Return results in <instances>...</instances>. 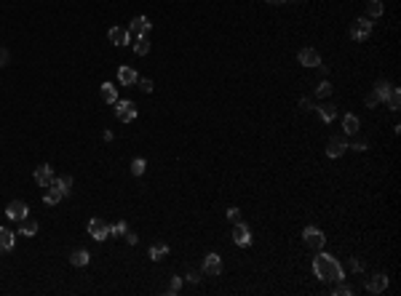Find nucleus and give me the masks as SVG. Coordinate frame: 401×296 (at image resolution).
Masks as SVG:
<instances>
[{"label":"nucleus","instance_id":"f257e3e1","mask_svg":"<svg viewBox=\"0 0 401 296\" xmlns=\"http://www.w3.org/2000/svg\"><path fill=\"white\" fill-rule=\"evenodd\" d=\"M313 272L316 278H321L324 283H334V280H342V267L340 262L334 259V256L329 254H318L313 259Z\"/></svg>","mask_w":401,"mask_h":296},{"label":"nucleus","instance_id":"f03ea898","mask_svg":"<svg viewBox=\"0 0 401 296\" xmlns=\"http://www.w3.org/2000/svg\"><path fill=\"white\" fill-rule=\"evenodd\" d=\"M302 240L308 248H313V251H321L324 243H326V238H324V232L318 227H305L302 230Z\"/></svg>","mask_w":401,"mask_h":296},{"label":"nucleus","instance_id":"7ed1b4c3","mask_svg":"<svg viewBox=\"0 0 401 296\" xmlns=\"http://www.w3.org/2000/svg\"><path fill=\"white\" fill-rule=\"evenodd\" d=\"M369 35H372V21L369 19H356L350 24V37L353 40H366Z\"/></svg>","mask_w":401,"mask_h":296},{"label":"nucleus","instance_id":"20e7f679","mask_svg":"<svg viewBox=\"0 0 401 296\" xmlns=\"http://www.w3.org/2000/svg\"><path fill=\"white\" fill-rule=\"evenodd\" d=\"M88 235L94 240H104L107 235H110V224H107L104 219H91L88 222Z\"/></svg>","mask_w":401,"mask_h":296},{"label":"nucleus","instance_id":"39448f33","mask_svg":"<svg viewBox=\"0 0 401 296\" xmlns=\"http://www.w3.org/2000/svg\"><path fill=\"white\" fill-rule=\"evenodd\" d=\"M115 115H118L120 123H131L136 118V104L134 102H118V107H115Z\"/></svg>","mask_w":401,"mask_h":296},{"label":"nucleus","instance_id":"423d86ee","mask_svg":"<svg viewBox=\"0 0 401 296\" xmlns=\"http://www.w3.org/2000/svg\"><path fill=\"white\" fill-rule=\"evenodd\" d=\"M27 214H30V208H27V203H22V200H11L8 208H6V216L14 219V222H22Z\"/></svg>","mask_w":401,"mask_h":296},{"label":"nucleus","instance_id":"0eeeda50","mask_svg":"<svg viewBox=\"0 0 401 296\" xmlns=\"http://www.w3.org/2000/svg\"><path fill=\"white\" fill-rule=\"evenodd\" d=\"M297 59H300V64H302V67H318L321 64V53L316 48H302L297 53Z\"/></svg>","mask_w":401,"mask_h":296},{"label":"nucleus","instance_id":"6e6552de","mask_svg":"<svg viewBox=\"0 0 401 296\" xmlns=\"http://www.w3.org/2000/svg\"><path fill=\"white\" fill-rule=\"evenodd\" d=\"M233 243L241 246V248H246L252 243V230L246 227V224H236V227H233Z\"/></svg>","mask_w":401,"mask_h":296},{"label":"nucleus","instance_id":"1a4fd4ad","mask_svg":"<svg viewBox=\"0 0 401 296\" xmlns=\"http://www.w3.org/2000/svg\"><path fill=\"white\" fill-rule=\"evenodd\" d=\"M62 198H64V190H62L56 182H51L48 190H46V195H43V203H46V206H56Z\"/></svg>","mask_w":401,"mask_h":296},{"label":"nucleus","instance_id":"9d476101","mask_svg":"<svg viewBox=\"0 0 401 296\" xmlns=\"http://www.w3.org/2000/svg\"><path fill=\"white\" fill-rule=\"evenodd\" d=\"M385 288H388V278H385L382 272H377V275H372L366 280V291L369 294H382Z\"/></svg>","mask_w":401,"mask_h":296},{"label":"nucleus","instance_id":"9b49d317","mask_svg":"<svg viewBox=\"0 0 401 296\" xmlns=\"http://www.w3.org/2000/svg\"><path fill=\"white\" fill-rule=\"evenodd\" d=\"M131 35H150V19L148 16H134V21L128 24Z\"/></svg>","mask_w":401,"mask_h":296},{"label":"nucleus","instance_id":"f8f14e48","mask_svg":"<svg viewBox=\"0 0 401 296\" xmlns=\"http://www.w3.org/2000/svg\"><path fill=\"white\" fill-rule=\"evenodd\" d=\"M204 272H206V275H214V278L222 272V259H220L217 254H209V256L204 259Z\"/></svg>","mask_w":401,"mask_h":296},{"label":"nucleus","instance_id":"ddd939ff","mask_svg":"<svg viewBox=\"0 0 401 296\" xmlns=\"http://www.w3.org/2000/svg\"><path fill=\"white\" fill-rule=\"evenodd\" d=\"M348 150V142L340 136H334V139H329V144H326V155L329 158H340V155Z\"/></svg>","mask_w":401,"mask_h":296},{"label":"nucleus","instance_id":"4468645a","mask_svg":"<svg viewBox=\"0 0 401 296\" xmlns=\"http://www.w3.org/2000/svg\"><path fill=\"white\" fill-rule=\"evenodd\" d=\"M35 182L40 184V187H48V184L54 182V168L46 166V163H43V166H38V168H35Z\"/></svg>","mask_w":401,"mask_h":296},{"label":"nucleus","instance_id":"2eb2a0df","mask_svg":"<svg viewBox=\"0 0 401 296\" xmlns=\"http://www.w3.org/2000/svg\"><path fill=\"white\" fill-rule=\"evenodd\" d=\"M110 43H115V45H128L131 43V32L126 27H112L110 29Z\"/></svg>","mask_w":401,"mask_h":296},{"label":"nucleus","instance_id":"dca6fc26","mask_svg":"<svg viewBox=\"0 0 401 296\" xmlns=\"http://www.w3.org/2000/svg\"><path fill=\"white\" fill-rule=\"evenodd\" d=\"M70 262L75 264V267H86V264L91 262V254L86 251V248H75V251L70 254Z\"/></svg>","mask_w":401,"mask_h":296},{"label":"nucleus","instance_id":"f3484780","mask_svg":"<svg viewBox=\"0 0 401 296\" xmlns=\"http://www.w3.org/2000/svg\"><path fill=\"white\" fill-rule=\"evenodd\" d=\"M118 80H120L123 85H136L140 77H136V72H134L131 67H120V69H118Z\"/></svg>","mask_w":401,"mask_h":296},{"label":"nucleus","instance_id":"a211bd4d","mask_svg":"<svg viewBox=\"0 0 401 296\" xmlns=\"http://www.w3.org/2000/svg\"><path fill=\"white\" fill-rule=\"evenodd\" d=\"M14 248V232L8 227H0V251H11Z\"/></svg>","mask_w":401,"mask_h":296},{"label":"nucleus","instance_id":"6ab92c4d","mask_svg":"<svg viewBox=\"0 0 401 296\" xmlns=\"http://www.w3.org/2000/svg\"><path fill=\"white\" fill-rule=\"evenodd\" d=\"M102 99H104L107 104H115V102H118V91H115L112 83H102Z\"/></svg>","mask_w":401,"mask_h":296},{"label":"nucleus","instance_id":"aec40b11","mask_svg":"<svg viewBox=\"0 0 401 296\" xmlns=\"http://www.w3.org/2000/svg\"><path fill=\"white\" fill-rule=\"evenodd\" d=\"M390 88H393V85L390 83H385V80H377V85H374V96L377 99H380V102H385V99H388V93H390Z\"/></svg>","mask_w":401,"mask_h":296},{"label":"nucleus","instance_id":"412c9836","mask_svg":"<svg viewBox=\"0 0 401 296\" xmlns=\"http://www.w3.org/2000/svg\"><path fill=\"white\" fill-rule=\"evenodd\" d=\"M318 115H321L324 123H332L337 118V107L334 104H324V107H318Z\"/></svg>","mask_w":401,"mask_h":296},{"label":"nucleus","instance_id":"4be33fe9","mask_svg":"<svg viewBox=\"0 0 401 296\" xmlns=\"http://www.w3.org/2000/svg\"><path fill=\"white\" fill-rule=\"evenodd\" d=\"M19 224H22V235H24V238H32L35 232H38V222H35V219H27V216H24Z\"/></svg>","mask_w":401,"mask_h":296},{"label":"nucleus","instance_id":"5701e85b","mask_svg":"<svg viewBox=\"0 0 401 296\" xmlns=\"http://www.w3.org/2000/svg\"><path fill=\"white\" fill-rule=\"evenodd\" d=\"M134 51L140 53V56H144V53L150 51V35H140V40L134 43Z\"/></svg>","mask_w":401,"mask_h":296},{"label":"nucleus","instance_id":"b1692460","mask_svg":"<svg viewBox=\"0 0 401 296\" xmlns=\"http://www.w3.org/2000/svg\"><path fill=\"white\" fill-rule=\"evenodd\" d=\"M342 128H345V134H356V131H358V118H356V115H345Z\"/></svg>","mask_w":401,"mask_h":296},{"label":"nucleus","instance_id":"393cba45","mask_svg":"<svg viewBox=\"0 0 401 296\" xmlns=\"http://www.w3.org/2000/svg\"><path fill=\"white\" fill-rule=\"evenodd\" d=\"M366 11H369V16H372V19H377V16H382V0H369Z\"/></svg>","mask_w":401,"mask_h":296},{"label":"nucleus","instance_id":"a878e982","mask_svg":"<svg viewBox=\"0 0 401 296\" xmlns=\"http://www.w3.org/2000/svg\"><path fill=\"white\" fill-rule=\"evenodd\" d=\"M385 102H388L390 110H398V104H401V91H398V88H390V93H388V99H385Z\"/></svg>","mask_w":401,"mask_h":296},{"label":"nucleus","instance_id":"bb28decb","mask_svg":"<svg viewBox=\"0 0 401 296\" xmlns=\"http://www.w3.org/2000/svg\"><path fill=\"white\" fill-rule=\"evenodd\" d=\"M166 254H168V246H166V243H158V246H152V248H150V259H156V262H158V259H164Z\"/></svg>","mask_w":401,"mask_h":296},{"label":"nucleus","instance_id":"cd10ccee","mask_svg":"<svg viewBox=\"0 0 401 296\" xmlns=\"http://www.w3.org/2000/svg\"><path fill=\"white\" fill-rule=\"evenodd\" d=\"M144 168H148V163H144V158L131 160V174H134V176H142V174H144Z\"/></svg>","mask_w":401,"mask_h":296},{"label":"nucleus","instance_id":"c85d7f7f","mask_svg":"<svg viewBox=\"0 0 401 296\" xmlns=\"http://www.w3.org/2000/svg\"><path fill=\"white\" fill-rule=\"evenodd\" d=\"M126 232H128V224H126V222L110 224V235H126Z\"/></svg>","mask_w":401,"mask_h":296},{"label":"nucleus","instance_id":"c756f323","mask_svg":"<svg viewBox=\"0 0 401 296\" xmlns=\"http://www.w3.org/2000/svg\"><path fill=\"white\" fill-rule=\"evenodd\" d=\"M316 93H318V96H329V93H332V83L321 80V83H318V88H316Z\"/></svg>","mask_w":401,"mask_h":296},{"label":"nucleus","instance_id":"7c9ffc66","mask_svg":"<svg viewBox=\"0 0 401 296\" xmlns=\"http://www.w3.org/2000/svg\"><path fill=\"white\" fill-rule=\"evenodd\" d=\"M56 184L62 187V190H64V195L70 192V187H72V176H64V179H56Z\"/></svg>","mask_w":401,"mask_h":296},{"label":"nucleus","instance_id":"2f4dec72","mask_svg":"<svg viewBox=\"0 0 401 296\" xmlns=\"http://www.w3.org/2000/svg\"><path fill=\"white\" fill-rule=\"evenodd\" d=\"M136 85H140V88H142L144 93H150V91H152V80H150V77H142V80H136Z\"/></svg>","mask_w":401,"mask_h":296},{"label":"nucleus","instance_id":"473e14b6","mask_svg":"<svg viewBox=\"0 0 401 296\" xmlns=\"http://www.w3.org/2000/svg\"><path fill=\"white\" fill-rule=\"evenodd\" d=\"M180 286H182V280L172 278V283H168V294H180Z\"/></svg>","mask_w":401,"mask_h":296},{"label":"nucleus","instance_id":"72a5a7b5","mask_svg":"<svg viewBox=\"0 0 401 296\" xmlns=\"http://www.w3.org/2000/svg\"><path fill=\"white\" fill-rule=\"evenodd\" d=\"M225 216H228L230 222H238V216H241V211H238V208L233 206V208H228V214H225Z\"/></svg>","mask_w":401,"mask_h":296},{"label":"nucleus","instance_id":"f704fd0d","mask_svg":"<svg viewBox=\"0 0 401 296\" xmlns=\"http://www.w3.org/2000/svg\"><path fill=\"white\" fill-rule=\"evenodd\" d=\"M334 294H337V296H350L353 291H350L348 286H337V288H334Z\"/></svg>","mask_w":401,"mask_h":296},{"label":"nucleus","instance_id":"c9c22d12","mask_svg":"<svg viewBox=\"0 0 401 296\" xmlns=\"http://www.w3.org/2000/svg\"><path fill=\"white\" fill-rule=\"evenodd\" d=\"M8 51H6V48H0V67H6V64H8Z\"/></svg>","mask_w":401,"mask_h":296},{"label":"nucleus","instance_id":"e433bc0d","mask_svg":"<svg viewBox=\"0 0 401 296\" xmlns=\"http://www.w3.org/2000/svg\"><path fill=\"white\" fill-rule=\"evenodd\" d=\"M377 104H380V99H377L374 93H369V96H366V107H377Z\"/></svg>","mask_w":401,"mask_h":296},{"label":"nucleus","instance_id":"4c0bfd02","mask_svg":"<svg viewBox=\"0 0 401 296\" xmlns=\"http://www.w3.org/2000/svg\"><path fill=\"white\" fill-rule=\"evenodd\" d=\"M300 110H313V102L310 99H300Z\"/></svg>","mask_w":401,"mask_h":296},{"label":"nucleus","instance_id":"58836bf2","mask_svg":"<svg viewBox=\"0 0 401 296\" xmlns=\"http://www.w3.org/2000/svg\"><path fill=\"white\" fill-rule=\"evenodd\" d=\"M188 280H190V283H198V280H200V275H198L196 270H190V272H188Z\"/></svg>","mask_w":401,"mask_h":296},{"label":"nucleus","instance_id":"ea45409f","mask_svg":"<svg viewBox=\"0 0 401 296\" xmlns=\"http://www.w3.org/2000/svg\"><path fill=\"white\" fill-rule=\"evenodd\" d=\"M353 150H358V152H364V150H366V142H353Z\"/></svg>","mask_w":401,"mask_h":296},{"label":"nucleus","instance_id":"a19ab883","mask_svg":"<svg viewBox=\"0 0 401 296\" xmlns=\"http://www.w3.org/2000/svg\"><path fill=\"white\" fill-rule=\"evenodd\" d=\"M126 238H128V243H131V246H136V240H140V238L134 235V232H126Z\"/></svg>","mask_w":401,"mask_h":296},{"label":"nucleus","instance_id":"79ce46f5","mask_svg":"<svg viewBox=\"0 0 401 296\" xmlns=\"http://www.w3.org/2000/svg\"><path fill=\"white\" fill-rule=\"evenodd\" d=\"M350 270H356V272H358V270H361V262H358V259H353V262H350Z\"/></svg>","mask_w":401,"mask_h":296},{"label":"nucleus","instance_id":"37998d69","mask_svg":"<svg viewBox=\"0 0 401 296\" xmlns=\"http://www.w3.org/2000/svg\"><path fill=\"white\" fill-rule=\"evenodd\" d=\"M268 3H284V0H268Z\"/></svg>","mask_w":401,"mask_h":296},{"label":"nucleus","instance_id":"c03bdc74","mask_svg":"<svg viewBox=\"0 0 401 296\" xmlns=\"http://www.w3.org/2000/svg\"><path fill=\"white\" fill-rule=\"evenodd\" d=\"M292 3H300V0H292Z\"/></svg>","mask_w":401,"mask_h":296}]
</instances>
